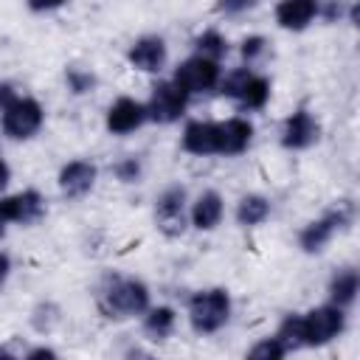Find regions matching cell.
Wrapping results in <instances>:
<instances>
[{
  "label": "cell",
  "instance_id": "30bf717a",
  "mask_svg": "<svg viewBox=\"0 0 360 360\" xmlns=\"http://www.w3.org/2000/svg\"><path fill=\"white\" fill-rule=\"evenodd\" d=\"M143 124H149L146 104L141 98H132V96H118L104 112V129L110 135H118V138L138 132Z\"/></svg>",
  "mask_w": 360,
  "mask_h": 360
},
{
  "label": "cell",
  "instance_id": "603a6c76",
  "mask_svg": "<svg viewBox=\"0 0 360 360\" xmlns=\"http://www.w3.org/2000/svg\"><path fill=\"white\" fill-rule=\"evenodd\" d=\"M273 335L281 340V346L287 349V354H292L298 349H307L304 346V318H301V312H287L278 321V326H276Z\"/></svg>",
  "mask_w": 360,
  "mask_h": 360
},
{
  "label": "cell",
  "instance_id": "836d02e7",
  "mask_svg": "<svg viewBox=\"0 0 360 360\" xmlns=\"http://www.w3.org/2000/svg\"><path fill=\"white\" fill-rule=\"evenodd\" d=\"M8 276H11V256L6 250H0V287L8 281Z\"/></svg>",
  "mask_w": 360,
  "mask_h": 360
},
{
  "label": "cell",
  "instance_id": "7402d4cb",
  "mask_svg": "<svg viewBox=\"0 0 360 360\" xmlns=\"http://www.w3.org/2000/svg\"><path fill=\"white\" fill-rule=\"evenodd\" d=\"M191 45H194V53L208 56V59H214V62H222V59L228 56V51H231L228 37H225L222 31H217V28H205V31H200V34L194 37Z\"/></svg>",
  "mask_w": 360,
  "mask_h": 360
},
{
  "label": "cell",
  "instance_id": "ba28073f",
  "mask_svg": "<svg viewBox=\"0 0 360 360\" xmlns=\"http://www.w3.org/2000/svg\"><path fill=\"white\" fill-rule=\"evenodd\" d=\"M219 76H222V62H214L208 56H200V53H191L186 56L172 79L188 93V96H205V93H214L217 84H219Z\"/></svg>",
  "mask_w": 360,
  "mask_h": 360
},
{
  "label": "cell",
  "instance_id": "f1b7e54d",
  "mask_svg": "<svg viewBox=\"0 0 360 360\" xmlns=\"http://www.w3.org/2000/svg\"><path fill=\"white\" fill-rule=\"evenodd\" d=\"M245 354L250 360H281V357H287V349L281 346V340L276 335H267V338H259Z\"/></svg>",
  "mask_w": 360,
  "mask_h": 360
},
{
  "label": "cell",
  "instance_id": "4fadbf2b",
  "mask_svg": "<svg viewBox=\"0 0 360 360\" xmlns=\"http://www.w3.org/2000/svg\"><path fill=\"white\" fill-rule=\"evenodd\" d=\"M180 149L194 155V158H211V155H222V129L219 121H202L194 118L183 127L180 135Z\"/></svg>",
  "mask_w": 360,
  "mask_h": 360
},
{
  "label": "cell",
  "instance_id": "9a60e30c",
  "mask_svg": "<svg viewBox=\"0 0 360 360\" xmlns=\"http://www.w3.org/2000/svg\"><path fill=\"white\" fill-rule=\"evenodd\" d=\"M6 208H8L11 225L31 228V225H37V222L45 219L48 200H45V194L39 188H22L17 194H6Z\"/></svg>",
  "mask_w": 360,
  "mask_h": 360
},
{
  "label": "cell",
  "instance_id": "7a4b0ae2",
  "mask_svg": "<svg viewBox=\"0 0 360 360\" xmlns=\"http://www.w3.org/2000/svg\"><path fill=\"white\" fill-rule=\"evenodd\" d=\"M231 312H233V298L225 287L194 290L186 301V321H188L191 332L200 338L222 332L231 321Z\"/></svg>",
  "mask_w": 360,
  "mask_h": 360
},
{
  "label": "cell",
  "instance_id": "6da1fadb",
  "mask_svg": "<svg viewBox=\"0 0 360 360\" xmlns=\"http://www.w3.org/2000/svg\"><path fill=\"white\" fill-rule=\"evenodd\" d=\"M93 301L107 321H132L141 318L143 309L152 304V290L138 276L107 270L93 287Z\"/></svg>",
  "mask_w": 360,
  "mask_h": 360
},
{
  "label": "cell",
  "instance_id": "277c9868",
  "mask_svg": "<svg viewBox=\"0 0 360 360\" xmlns=\"http://www.w3.org/2000/svg\"><path fill=\"white\" fill-rule=\"evenodd\" d=\"M152 219L166 239H180L188 231V188L183 183L163 186L155 194Z\"/></svg>",
  "mask_w": 360,
  "mask_h": 360
},
{
  "label": "cell",
  "instance_id": "8992f818",
  "mask_svg": "<svg viewBox=\"0 0 360 360\" xmlns=\"http://www.w3.org/2000/svg\"><path fill=\"white\" fill-rule=\"evenodd\" d=\"M301 318H304V346L307 349H321V346L338 340L349 326V309H343L332 301L301 312Z\"/></svg>",
  "mask_w": 360,
  "mask_h": 360
},
{
  "label": "cell",
  "instance_id": "52a82bcc",
  "mask_svg": "<svg viewBox=\"0 0 360 360\" xmlns=\"http://www.w3.org/2000/svg\"><path fill=\"white\" fill-rule=\"evenodd\" d=\"M188 101H191V96L174 79H158L152 84V90H149V98L143 101L149 124H160V127L177 124L186 115Z\"/></svg>",
  "mask_w": 360,
  "mask_h": 360
},
{
  "label": "cell",
  "instance_id": "9c48e42d",
  "mask_svg": "<svg viewBox=\"0 0 360 360\" xmlns=\"http://www.w3.org/2000/svg\"><path fill=\"white\" fill-rule=\"evenodd\" d=\"M321 121L315 118V112L309 107H295L284 121H281V129H278V143L281 149L287 152H304V149H312L318 141H321Z\"/></svg>",
  "mask_w": 360,
  "mask_h": 360
},
{
  "label": "cell",
  "instance_id": "ac0fdd59",
  "mask_svg": "<svg viewBox=\"0 0 360 360\" xmlns=\"http://www.w3.org/2000/svg\"><path fill=\"white\" fill-rule=\"evenodd\" d=\"M177 329V309L169 304H149L141 315V332L152 343H163Z\"/></svg>",
  "mask_w": 360,
  "mask_h": 360
},
{
  "label": "cell",
  "instance_id": "f546056e",
  "mask_svg": "<svg viewBox=\"0 0 360 360\" xmlns=\"http://www.w3.org/2000/svg\"><path fill=\"white\" fill-rule=\"evenodd\" d=\"M256 6V0H217V11L225 17H239L245 11H250Z\"/></svg>",
  "mask_w": 360,
  "mask_h": 360
},
{
  "label": "cell",
  "instance_id": "4dcf8cb0",
  "mask_svg": "<svg viewBox=\"0 0 360 360\" xmlns=\"http://www.w3.org/2000/svg\"><path fill=\"white\" fill-rule=\"evenodd\" d=\"M68 0H25V6H28V11H34V14H48V11H56V8H62Z\"/></svg>",
  "mask_w": 360,
  "mask_h": 360
},
{
  "label": "cell",
  "instance_id": "2e32d148",
  "mask_svg": "<svg viewBox=\"0 0 360 360\" xmlns=\"http://www.w3.org/2000/svg\"><path fill=\"white\" fill-rule=\"evenodd\" d=\"M273 20L281 31L301 34L318 20V0H278L273 6Z\"/></svg>",
  "mask_w": 360,
  "mask_h": 360
},
{
  "label": "cell",
  "instance_id": "7c38bea8",
  "mask_svg": "<svg viewBox=\"0 0 360 360\" xmlns=\"http://www.w3.org/2000/svg\"><path fill=\"white\" fill-rule=\"evenodd\" d=\"M98 180V166L87 158H73L68 163H62L59 174H56V186H59V194L65 200H82L93 191Z\"/></svg>",
  "mask_w": 360,
  "mask_h": 360
},
{
  "label": "cell",
  "instance_id": "e575fe53",
  "mask_svg": "<svg viewBox=\"0 0 360 360\" xmlns=\"http://www.w3.org/2000/svg\"><path fill=\"white\" fill-rule=\"evenodd\" d=\"M11 219H8V208H6V197H0V239L8 233Z\"/></svg>",
  "mask_w": 360,
  "mask_h": 360
},
{
  "label": "cell",
  "instance_id": "d4e9b609",
  "mask_svg": "<svg viewBox=\"0 0 360 360\" xmlns=\"http://www.w3.org/2000/svg\"><path fill=\"white\" fill-rule=\"evenodd\" d=\"M28 321H31V329L37 335H51L59 326V321H62V309H59L56 301H39L31 309V318Z\"/></svg>",
  "mask_w": 360,
  "mask_h": 360
},
{
  "label": "cell",
  "instance_id": "5bb4252c",
  "mask_svg": "<svg viewBox=\"0 0 360 360\" xmlns=\"http://www.w3.org/2000/svg\"><path fill=\"white\" fill-rule=\"evenodd\" d=\"M225 217V200L217 188H202L194 200H188V228L211 233L222 225Z\"/></svg>",
  "mask_w": 360,
  "mask_h": 360
},
{
  "label": "cell",
  "instance_id": "5b68a950",
  "mask_svg": "<svg viewBox=\"0 0 360 360\" xmlns=\"http://www.w3.org/2000/svg\"><path fill=\"white\" fill-rule=\"evenodd\" d=\"M45 127V107L39 98L20 93L0 110V132L8 141H31Z\"/></svg>",
  "mask_w": 360,
  "mask_h": 360
},
{
  "label": "cell",
  "instance_id": "d6a6232c",
  "mask_svg": "<svg viewBox=\"0 0 360 360\" xmlns=\"http://www.w3.org/2000/svg\"><path fill=\"white\" fill-rule=\"evenodd\" d=\"M20 96V90L11 84V82H0V110L8 104V101H14Z\"/></svg>",
  "mask_w": 360,
  "mask_h": 360
},
{
  "label": "cell",
  "instance_id": "3957f363",
  "mask_svg": "<svg viewBox=\"0 0 360 360\" xmlns=\"http://www.w3.org/2000/svg\"><path fill=\"white\" fill-rule=\"evenodd\" d=\"M354 219H357V205H354L352 200H338V202L329 205L321 217L309 219V222L298 231L295 242H298L301 253L318 256V253L326 250V245H329L338 233L349 231V228L354 225Z\"/></svg>",
  "mask_w": 360,
  "mask_h": 360
},
{
  "label": "cell",
  "instance_id": "d590c367",
  "mask_svg": "<svg viewBox=\"0 0 360 360\" xmlns=\"http://www.w3.org/2000/svg\"><path fill=\"white\" fill-rule=\"evenodd\" d=\"M8 183H11V166L6 163V158H3V152H0V191H3Z\"/></svg>",
  "mask_w": 360,
  "mask_h": 360
},
{
  "label": "cell",
  "instance_id": "cb8c5ba5",
  "mask_svg": "<svg viewBox=\"0 0 360 360\" xmlns=\"http://www.w3.org/2000/svg\"><path fill=\"white\" fill-rule=\"evenodd\" d=\"M65 87L70 90V96H90L98 87V76H96V70H90L84 65H68L65 68Z\"/></svg>",
  "mask_w": 360,
  "mask_h": 360
},
{
  "label": "cell",
  "instance_id": "8fae6325",
  "mask_svg": "<svg viewBox=\"0 0 360 360\" xmlns=\"http://www.w3.org/2000/svg\"><path fill=\"white\" fill-rule=\"evenodd\" d=\"M127 62L129 68L141 70V73H160L169 62V45L160 34H141L129 42L127 48Z\"/></svg>",
  "mask_w": 360,
  "mask_h": 360
},
{
  "label": "cell",
  "instance_id": "484cf974",
  "mask_svg": "<svg viewBox=\"0 0 360 360\" xmlns=\"http://www.w3.org/2000/svg\"><path fill=\"white\" fill-rule=\"evenodd\" d=\"M318 20L323 22H357V6L354 0H318Z\"/></svg>",
  "mask_w": 360,
  "mask_h": 360
},
{
  "label": "cell",
  "instance_id": "d6986e66",
  "mask_svg": "<svg viewBox=\"0 0 360 360\" xmlns=\"http://www.w3.org/2000/svg\"><path fill=\"white\" fill-rule=\"evenodd\" d=\"M357 292H360V273L352 264L338 267L329 276V281H326V301H332V304H338L343 309H352L354 307Z\"/></svg>",
  "mask_w": 360,
  "mask_h": 360
},
{
  "label": "cell",
  "instance_id": "44dd1931",
  "mask_svg": "<svg viewBox=\"0 0 360 360\" xmlns=\"http://www.w3.org/2000/svg\"><path fill=\"white\" fill-rule=\"evenodd\" d=\"M270 96H273V84H270V79H267L264 73L256 70V73L250 76L245 93L239 96L236 107H239V112H259V110H264V107L270 104Z\"/></svg>",
  "mask_w": 360,
  "mask_h": 360
},
{
  "label": "cell",
  "instance_id": "4316f807",
  "mask_svg": "<svg viewBox=\"0 0 360 360\" xmlns=\"http://www.w3.org/2000/svg\"><path fill=\"white\" fill-rule=\"evenodd\" d=\"M110 172H112V177H115L118 183L132 186V183H141V180H143L146 166H143V158H141V155H124V158H118V160L112 163Z\"/></svg>",
  "mask_w": 360,
  "mask_h": 360
},
{
  "label": "cell",
  "instance_id": "ffe728a7",
  "mask_svg": "<svg viewBox=\"0 0 360 360\" xmlns=\"http://www.w3.org/2000/svg\"><path fill=\"white\" fill-rule=\"evenodd\" d=\"M270 214H273V202H270V197H264L259 191L242 194L236 200V208H233V219L242 228H259L270 219Z\"/></svg>",
  "mask_w": 360,
  "mask_h": 360
},
{
  "label": "cell",
  "instance_id": "1f68e13d",
  "mask_svg": "<svg viewBox=\"0 0 360 360\" xmlns=\"http://www.w3.org/2000/svg\"><path fill=\"white\" fill-rule=\"evenodd\" d=\"M22 357H25V360H37V357H59V352L51 349V346H31V349L22 352Z\"/></svg>",
  "mask_w": 360,
  "mask_h": 360
},
{
  "label": "cell",
  "instance_id": "83f0119b",
  "mask_svg": "<svg viewBox=\"0 0 360 360\" xmlns=\"http://www.w3.org/2000/svg\"><path fill=\"white\" fill-rule=\"evenodd\" d=\"M267 53H270V42L262 34H250L239 42V56H242V65H248V68H256L259 62H264Z\"/></svg>",
  "mask_w": 360,
  "mask_h": 360
},
{
  "label": "cell",
  "instance_id": "e0dca14e",
  "mask_svg": "<svg viewBox=\"0 0 360 360\" xmlns=\"http://www.w3.org/2000/svg\"><path fill=\"white\" fill-rule=\"evenodd\" d=\"M219 129H222V155L219 158H239L250 149L253 143V135H256V127L250 118L245 115H231L225 121H219Z\"/></svg>",
  "mask_w": 360,
  "mask_h": 360
}]
</instances>
